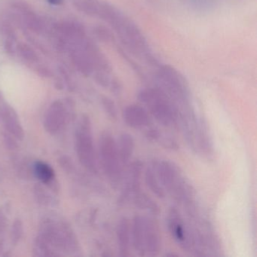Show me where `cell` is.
I'll return each instance as SVG.
<instances>
[{"label": "cell", "instance_id": "obj_1", "mask_svg": "<svg viewBox=\"0 0 257 257\" xmlns=\"http://www.w3.org/2000/svg\"><path fill=\"white\" fill-rule=\"evenodd\" d=\"M91 17L107 24L126 49L140 59L156 64V58L142 31L119 8L103 0H94Z\"/></svg>", "mask_w": 257, "mask_h": 257}, {"label": "cell", "instance_id": "obj_2", "mask_svg": "<svg viewBox=\"0 0 257 257\" xmlns=\"http://www.w3.org/2000/svg\"><path fill=\"white\" fill-rule=\"evenodd\" d=\"M151 165L166 193L171 195L184 208L196 204L193 186L175 163L161 159L155 161Z\"/></svg>", "mask_w": 257, "mask_h": 257}, {"label": "cell", "instance_id": "obj_3", "mask_svg": "<svg viewBox=\"0 0 257 257\" xmlns=\"http://www.w3.org/2000/svg\"><path fill=\"white\" fill-rule=\"evenodd\" d=\"M138 100L157 122L165 127L179 128V113L172 100L157 87H149L138 93Z\"/></svg>", "mask_w": 257, "mask_h": 257}, {"label": "cell", "instance_id": "obj_4", "mask_svg": "<svg viewBox=\"0 0 257 257\" xmlns=\"http://www.w3.org/2000/svg\"><path fill=\"white\" fill-rule=\"evenodd\" d=\"M132 244L141 255H157L162 249V234L154 218L136 215L131 223Z\"/></svg>", "mask_w": 257, "mask_h": 257}, {"label": "cell", "instance_id": "obj_5", "mask_svg": "<svg viewBox=\"0 0 257 257\" xmlns=\"http://www.w3.org/2000/svg\"><path fill=\"white\" fill-rule=\"evenodd\" d=\"M156 87L163 91L175 105L178 112L192 107L189 85L181 73L168 65H162L156 71Z\"/></svg>", "mask_w": 257, "mask_h": 257}, {"label": "cell", "instance_id": "obj_6", "mask_svg": "<svg viewBox=\"0 0 257 257\" xmlns=\"http://www.w3.org/2000/svg\"><path fill=\"white\" fill-rule=\"evenodd\" d=\"M99 159L108 180L112 186H118L123 180L124 167L120 159L117 141L109 132H103L100 136Z\"/></svg>", "mask_w": 257, "mask_h": 257}, {"label": "cell", "instance_id": "obj_7", "mask_svg": "<svg viewBox=\"0 0 257 257\" xmlns=\"http://www.w3.org/2000/svg\"><path fill=\"white\" fill-rule=\"evenodd\" d=\"M76 148L79 162L90 172H98L97 153L93 139L92 128L89 118L84 115L81 118L76 130Z\"/></svg>", "mask_w": 257, "mask_h": 257}, {"label": "cell", "instance_id": "obj_8", "mask_svg": "<svg viewBox=\"0 0 257 257\" xmlns=\"http://www.w3.org/2000/svg\"><path fill=\"white\" fill-rule=\"evenodd\" d=\"M41 237L51 246L60 249L73 252L78 249L77 239L73 230L61 221L47 219L43 221L41 227Z\"/></svg>", "mask_w": 257, "mask_h": 257}, {"label": "cell", "instance_id": "obj_9", "mask_svg": "<svg viewBox=\"0 0 257 257\" xmlns=\"http://www.w3.org/2000/svg\"><path fill=\"white\" fill-rule=\"evenodd\" d=\"M168 230L179 246L186 252H196V245L189 222H186L175 207L168 210L167 216Z\"/></svg>", "mask_w": 257, "mask_h": 257}, {"label": "cell", "instance_id": "obj_10", "mask_svg": "<svg viewBox=\"0 0 257 257\" xmlns=\"http://www.w3.org/2000/svg\"><path fill=\"white\" fill-rule=\"evenodd\" d=\"M126 168L127 170L126 173L125 183L118 199L119 205L128 204L134 194L141 189V176L144 169L142 162L139 160L131 162Z\"/></svg>", "mask_w": 257, "mask_h": 257}, {"label": "cell", "instance_id": "obj_11", "mask_svg": "<svg viewBox=\"0 0 257 257\" xmlns=\"http://www.w3.org/2000/svg\"><path fill=\"white\" fill-rule=\"evenodd\" d=\"M67 106L62 100H56L49 106L44 118L45 129L51 135L63 130L69 118Z\"/></svg>", "mask_w": 257, "mask_h": 257}, {"label": "cell", "instance_id": "obj_12", "mask_svg": "<svg viewBox=\"0 0 257 257\" xmlns=\"http://www.w3.org/2000/svg\"><path fill=\"white\" fill-rule=\"evenodd\" d=\"M122 118L128 127L135 130L144 131L152 124L150 115L142 105L126 106L123 110Z\"/></svg>", "mask_w": 257, "mask_h": 257}, {"label": "cell", "instance_id": "obj_13", "mask_svg": "<svg viewBox=\"0 0 257 257\" xmlns=\"http://www.w3.org/2000/svg\"><path fill=\"white\" fill-rule=\"evenodd\" d=\"M0 121L10 135L20 141L24 139L25 132L23 127L19 121V116L11 106L8 105L0 106Z\"/></svg>", "mask_w": 257, "mask_h": 257}, {"label": "cell", "instance_id": "obj_14", "mask_svg": "<svg viewBox=\"0 0 257 257\" xmlns=\"http://www.w3.org/2000/svg\"><path fill=\"white\" fill-rule=\"evenodd\" d=\"M115 232L120 256H129L132 245V233L130 221L127 218L122 217L119 219Z\"/></svg>", "mask_w": 257, "mask_h": 257}, {"label": "cell", "instance_id": "obj_15", "mask_svg": "<svg viewBox=\"0 0 257 257\" xmlns=\"http://www.w3.org/2000/svg\"><path fill=\"white\" fill-rule=\"evenodd\" d=\"M144 135L149 141L160 144L166 150H178V144L174 138L162 132V130L158 128L157 127H154L152 124L144 130Z\"/></svg>", "mask_w": 257, "mask_h": 257}, {"label": "cell", "instance_id": "obj_16", "mask_svg": "<svg viewBox=\"0 0 257 257\" xmlns=\"http://www.w3.org/2000/svg\"><path fill=\"white\" fill-rule=\"evenodd\" d=\"M117 146L121 163L123 167L126 168L132 162V156L135 152V140L129 134H121L117 142Z\"/></svg>", "mask_w": 257, "mask_h": 257}, {"label": "cell", "instance_id": "obj_17", "mask_svg": "<svg viewBox=\"0 0 257 257\" xmlns=\"http://www.w3.org/2000/svg\"><path fill=\"white\" fill-rule=\"evenodd\" d=\"M16 8L22 13L24 23L30 31L37 34L42 32L43 30V23L41 19L32 12V10H30L27 4L18 3L16 5Z\"/></svg>", "mask_w": 257, "mask_h": 257}, {"label": "cell", "instance_id": "obj_18", "mask_svg": "<svg viewBox=\"0 0 257 257\" xmlns=\"http://www.w3.org/2000/svg\"><path fill=\"white\" fill-rule=\"evenodd\" d=\"M130 202L135 204L137 207L141 210H147L151 214L157 215L159 213V207L158 204L148 196L147 194L139 190L136 193L134 194L131 198Z\"/></svg>", "mask_w": 257, "mask_h": 257}, {"label": "cell", "instance_id": "obj_19", "mask_svg": "<svg viewBox=\"0 0 257 257\" xmlns=\"http://www.w3.org/2000/svg\"><path fill=\"white\" fill-rule=\"evenodd\" d=\"M144 178H145L146 184L148 186L150 190L158 198H164L166 196V192L161 185L152 165H149L146 169Z\"/></svg>", "mask_w": 257, "mask_h": 257}, {"label": "cell", "instance_id": "obj_20", "mask_svg": "<svg viewBox=\"0 0 257 257\" xmlns=\"http://www.w3.org/2000/svg\"><path fill=\"white\" fill-rule=\"evenodd\" d=\"M34 174L37 178L45 184L52 183L55 179V172L53 169L44 162H36L34 165Z\"/></svg>", "mask_w": 257, "mask_h": 257}, {"label": "cell", "instance_id": "obj_21", "mask_svg": "<svg viewBox=\"0 0 257 257\" xmlns=\"http://www.w3.org/2000/svg\"><path fill=\"white\" fill-rule=\"evenodd\" d=\"M17 51L21 58L29 63L38 62V55L35 51L25 43H20L17 46Z\"/></svg>", "mask_w": 257, "mask_h": 257}, {"label": "cell", "instance_id": "obj_22", "mask_svg": "<svg viewBox=\"0 0 257 257\" xmlns=\"http://www.w3.org/2000/svg\"><path fill=\"white\" fill-rule=\"evenodd\" d=\"M35 249H34V252L37 253V255H40V256H52V255H57L58 254L53 252V250L51 249L49 243L43 240L41 237H39L37 239L36 241Z\"/></svg>", "mask_w": 257, "mask_h": 257}, {"label": "cell", "instance_id": "obj_23", "mask_svg": "<svg viewBox=\"0 0 257 257\" xmlns=\"http://www.w3.org/2000/svg\"><path fill=\"white\" fill-rule=\"evenodd\" d=\"M102 106L105 113L111 121H116L118 118V111L115 103L107 97H103L101 100Z\"/></svg>", "mask_w": 257, "mask_h": 257}, {"label": "cell", "instance_id": "obj_24", "mask_svg": "<svg viewBox=\"0 0 257 257\" xmlns=\"http://www.w3.org/2000/svg\"><path fill=\"white\" fill-rule=\"evenodd\" d=\"M23 234V225L20 219L15 221L13 225V231H12V238L15 243H17L19 240L22 238Z\"/></svg>", "mask_w": 257, "mask_h": 257}, {"label": "cell", "instance_id": "obj_25", "mask_svg": "<svg viewBox=\"0 0 257 257\" xmlns=\"http://www.w3.org/2000/svg\"><path fill=\"white\" fill-rule=\"evenodd\" d=\"M36 192H37V196L40 203L43 204H49V201H50V196H49V194L44 190V189L39 186V187L36 189Z\"/></svg>", "mask_w": 257, "mask_h": 257}, {"label": "cell", "instance_id": "obj_26", "mask_svg": "<svg viewBox=\"0 0 257 257\" xmlns=\"http://www.w3.org/2000/svg\"><path fill=\"white\" fill-rule=\"evenodd\" d=\"M7 224V218L2 211H0V233L4 231Z\"/></svg>", "mask_w": 257, "mask_h": 257}, {"label": "cell", "instance_id": "obj_27", "mask_svg": "<svg viewBox=\"0 0 257 257\" xmlns=\"http://www.w3.org/2000/svg\"><path fill=\"white\" fill-rule=\"evenodd\" d=\"M49 4L53 6H61L64 3V0H47Z\"/></svg>", "mask_w": 257, "mask_h": 257}]
</instances>
